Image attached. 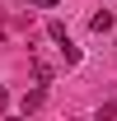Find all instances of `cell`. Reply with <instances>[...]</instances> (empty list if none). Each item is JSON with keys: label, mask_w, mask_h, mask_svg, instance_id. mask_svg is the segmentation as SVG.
<instances>
[{"label": "cell", "mask_w": 117, "mask_h": 121, "mask_svg": "<svg viewBox=\"0 0 117 121\" xmlns=\"http://www.w3.org/2000/svg\"><path fill=\"white\" fill-rule=\"evenodd\" d=\"M33 5H42V9H52V5H56V0H33Z\"/></svg>", "instance_id": "obj_6"}, {"label": "cell", "mask_w": 117, "mask_h": 121, "mask_svg": "<svg viewBox=\"0 0 117 121\" xmlns=\"http://www.w3.org/2000/svg\"><path fill=\"white\" fill-rule=\"evenodd\" d=\"M33 79L47 84V79H52V65H47V60H33Z\"/></svg>", "instance_id": "obj_4"}, {"label": "cell", "mask_w": 117, "mask_h": 121, "mask_svg": "<svg viewBox=\"0 0 117 121\" xmlns=\"http://www.w3.org/2000/svg\"><path fill=\"white\" fill-rule=\"evenodd\" d=\"M5 107H10V93H5V89H0V112H5Z\"/></svg>", "instance_id": "obj_5"}, {"label": "cell", "mask_w": 117, "mask_h": 121, "mask_svg": "<svg viewBox=\"0 0 117 121\" xmlns=\"http://www.w3.org/2000/svg\"><path fill=\"white\" fill-rule=\"evenodd\" d=\"M61 56H66V65H80V47L66 37V42H61Z\"/></svg>", "instance_id": "obj_3"}, {"label": "cell", "mask_w": 117, "mask_h": 121, "mask_svg": "<svg viewBox=\"0 0 117 121\" xmlns=\"http://www.w3.org/2000/svg\"><path fill=\"white\" fill-rule=\"evenodd\" d=\"M112 23H117V14H112V9H98V14L89 19V28H94V33H108Z\"/></svg>", "instance_id": "obj_1"}, {"label": "cell", "mask_w": 117, "mask_h": 121, "mask_svg": "<svg viewBox=\"0 0 117 121\" xmlns=\"http://www.w3.org/2000/svg\"><path fill=\"white\" fill-rule=\"evenodd\" d=\"M42 103H47V93H42V89H33V93H24V112H38Z\"/></svg>", "instance_id": "obj_2"}]
</instances>
